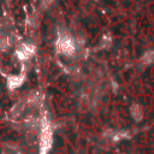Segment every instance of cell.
I'll use <instances>...</instances> for the list:
<instances>
[{"instance_id":"6da1fadb","label":"cell","mask_w":154,"mask_h":154,"mask_svg":"<svg viewBox=\"0 0 154 154\" xmlns=\"http://www.w3.org/2000/svg\"><path fill=\"white\" fill-rule=\"evenodd\" d=\"M53 146V130L51 123L46 117L42 118L38 134V150L40 154H48Z\"/></svg>"},{"instance_id":"7a4b0ae2","label":"cell","mask_w":154,"mask_h":154,"mask_svg":"<svg viewBox=\"0 0 154 154\" xmlns=\"http://www.w3.org/2000/svg\"><path fill=\"white\" fill-rule=\"evenodd\" d=\"M57 51L60 54L72 57L77 51V43L67 32H60L57 40Z\"/></svg>"},{"instance_id":"3957f363","label":"cell","mask_w":154,"mask_h":154,"mask_svg":"<svg viewBox=\"0 0 154 154\" xmlns=\"http://www.w3.org/2000/svg\"><path fill=\"white\" fill-rule=\"evenodd\" d=\"M36 47L32 43H26V42H20L17 45L16 48V55L18 60L20 61H28L34 54H35Z\"/></svg>"},{"instance_id":"277c9868","label":"cell","mask_w":154,"mask_h":154,"mask_svg":"<svg viewBox=\"0 0 154 154\" xmlns=\"http://www.w3.org/2000/svg\"><path fill=\"white\" fill-rule=\"evenodd\" d=\"M24 79H25V73L22 72L19 75H13V76H10L7 78V87L10 90H14L17 88H19L23 83H24Z\"/></svg>"},{"instance_id":"5b68a950","label":"cell","mask_w":154,"mask_h":154,"mask_svg":"<svg viewBox=\"0 0 154 154\" xmlns=\"http://www.w3.org/2000/svg\"><path fill=\"white\" fill-rule=\"evenodd\" d=\"M24 109H25V103H24L23 101H19V102L14 103L13 107L11 108V111H10L11 117L14 118V119H16V118H19V117L22 116V113L24 112Z\"/></svg>"},{"instance_id":"8992f818","label":"cell","mask_w":154,"mask_h":154,"mask_svg":"<svg viewBox=\"0 0 154 154\" xmlns=\"http://www.w3.org/2000/svg\"><path fill=\"white\" fill-rule=\"evenodd\" d=\"M42 100V94L40 91H32L29 94L28 96V103L34 106V105H38V102Z\"/></svg>"},{"instance_id":"52a82bcc","label":"cell","mask_w":154,"mask_h":154,"mask_svg":"<svg viewBox=\"0 0 154 154\" xmlns=\"http://www.w3.org/2000/svg\"><path fill=\"white\" fill-rule=\"evenodd\" d=\"M6 40H7V45H8L10 48L14 47V46H17L19 43L18 42V36L16 34H7L6 35Z\"/></svg>"},{"instance_id":"ba28073f","label":"cell","mask_w":154,"mask_h":154,"mask_svg":"<svg viewBox=\"0 0 154 154\" xmlns=\"http://www.w3.org/2000/svg\"><path fill=\"white\" fill-rule=\"evenodd\" d=\"M131 116L134 117L135 120H140L142 118V112H141V107L138 105H134L131 107Z\"/></svg>"},{"instance_id":"9c48e42d","label":"cell","mask_w":154,"mask_h":154,"mask_svg":"<svg viewBox=\"0 0 154 154\" xmlns=\"http://www.w3.org/2000/svg\"><path fill=\"white\" fill-rule=\"evenodd\" d=\"M7 49H10V47L7 45L6 36H1L0 37V52H6Z\"/></svg>"},{"instance_id":"30bf717a","label":"cell","mask_w":154,"mask_h":154,"mask_svg":"<svg viewBox=\"0 0 154 154\" xmlns=\"http://www.w3.org/2000/svg\"><path fill=\"white\" fill-rule=\"evenodd\" d=\"M109 43H111V37L107 35H105L103 37H102V41H101V46L102 47H108L109 46Z\"/></svg>"}]
</instances>
